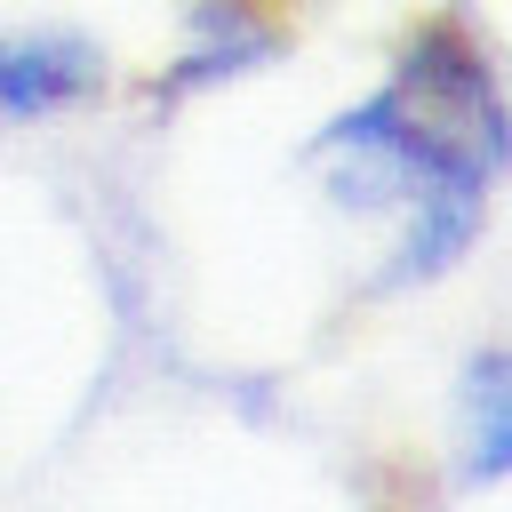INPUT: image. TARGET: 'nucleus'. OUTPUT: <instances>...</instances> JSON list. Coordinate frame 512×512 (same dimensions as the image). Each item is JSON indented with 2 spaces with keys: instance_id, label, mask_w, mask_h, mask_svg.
<instances>
[{
  "instance_id": "nucleus-1",
  "label": "nucleus",
  "mask_w": 512,
  "mask_h": 512,
  "mask_svg": "<svg viewBox=\"0 0 512 512\" xmlns=\"http://www.w3.org/2000/svg\"><path fill=\"white\" fill-rule=\"evenodd\" d=\"M320 152L344 160V192L408 200V240H400L408 272L448 264L472 240L488 184L512 152V112L496 96V72L472 24L456 8L408 16L392 40L384 88L360 112H344Z\"/></svg>"
},
{
  "instance_id": "nucleus-2",
  "label": "nucleus",
  "mask_w": 512,
  "mask_h": 512,
  "mask_svg": "<svg viewBox=\"0 0 512 512\" xmlns=\"http://www.w3.org/2000/svg\"><path fill=\"white\" fill-rule=\"evenodd\" d=\"M96 48L64 40V32H0V128L16 120H48L64 104H80L96 88Z\"/></svg>"
},
{
  "instance_id": "nucleus-3",
  "label": "nucleus",
  "mask_w": 512,
  "mask_h": 512,
  "mask_svg": "<svg viewBox=\"0 0 512 512\" xmlns=\"http://www.w3.org/2000/svg\"><path fill=\"white\" fill-rule=\"evenodd\" d=\"M464 424H472V464L480 472H512V352H488L472 368Z\"/></svg>"
}]
</instances>
